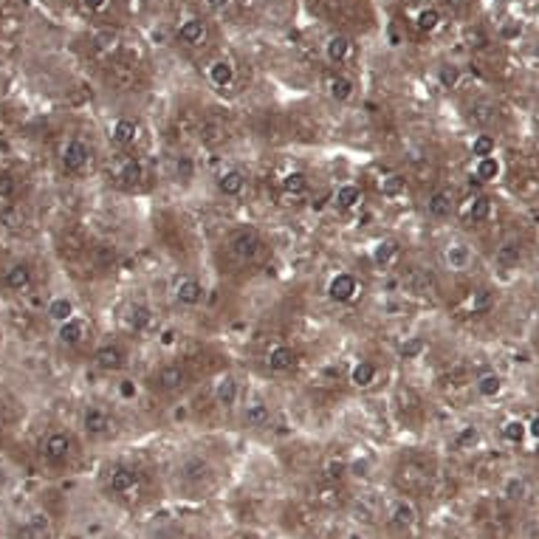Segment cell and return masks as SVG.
<instances>
[{"label": "cell", "mask_w": 539, "mask_h": 539, "mask_svg": "<svg viewBox=\"0 0 539 539\" xmlns=\"http://www.w3.org/2000/svg\"><path fill=\"white\" fill-rule=\"evenodd\" d=\"M142 491V477L130 466H113L108 469V494L119 497V500H136Z\"/></svg>", "instance_id": "6da1fadb"}, {"label": "cell", "mask_w": 539, "mask_h": 539, "mask_svg": "<svg viewBox=\"0 0 539 539\" xmlns=\"http://www.w3.org/2000/svg\"><path fill=\"white\" fill-rule=\"evenodd\" d=\"M387 525L393 531H398V533L412 531V528L418 525V508H416V503L407 500V497H398V500L390 506V511H387Z\"/></svg>", "instance_id": "7a4b0ae2"}, {"label": "cell", "mask_w": 539, "mask_h": 539, "mask_svg": "<svg viewBox=\"0 0 539 539\" xmlns=\"http://www.w3.org/2000/svg\"><path fill=\"white\" fill-rule=\"evenodd\" d=\"M71 435L68 432H51L46 440H43V458L49 466H65L71 461Z\"/></svg>", "instance_id": "3957f363"}, {"label": "cell", "mask_w": 539, "mask_h": 539, "mask_svg": "<svg viewBox=\"0 0 539 539\" xmlns=\"http://www.w3.org/2000/svg\"><path fill=\"white\" fill-rule=\"evenodd\" d=\"M229 246H232V255H234L237 260H252V257L260 252L263 240H260V234H257L255 229H240V232L232 234Z\"/></svg>", "instance_id": "277c9868"}, {"label": "cell", "mask_w": 539, "mask_h": 539, "mask_svg": "<svg viewBox=\"0 0 539 539\" xmlns=\"http://www.w3.org/2000/svg\"><path fill=\"white\" fill-rule=\"evenodd\" d=\"M88 161H91V150H88L85 142L71 139L62 147V167H65V173H82L88 167Z\"/></svg>", "instance_id": "5b68a950"}, {"label": "cell", "mask_w": 539, "mask_h": 539, "mask_svg": "<svg viewBox=\"0 0 539 539\" xmlns=\"http://www.w3.org/2000/svg\"><path fill=\"white\" fill-rule=\"evenodd\" d=\"M395 483H398L401 491H421V488H427V483H429V469L421 466V463H404V466L398 469Z\"/></svg>", "instance_id": "8992f818"}, {"label": "cell", "mask_w": 539, "mask_h": 539, "mask_svg": "<svg viewBox=\"0 0 539 539\" xmlns=\"http://www.w3.org/2000/svg\"><path fill=\"white\" fill-rule=\"evenodd\" d=\"M49 536H51V522H49L46 514H40V511L28 514L15 531V539H49Z\"/></svg>", "instance_id": "52a82bcc"}, {"label": "cell", "mask_w": 539, "mask_h": 539, "mask_svg": "<svg viewBox=\"0 0 539 539\" xmlns=\"http://www.w3.org/2000/svg\"><path fill=\"white\" fill-rule=\"evenodd\" d=\"M178 40L184 46H192V49H198V46H203L206 40H209V26H206V20H200V17H187L181 26H178Z\"/></svg>", "instance_id": "ba28073f"}, {"label": "cell", "mask_w": 539, "mask_h": 539, "mask_svg": "<svg viewBox=\"0 0 539 539\" xmlns=\"http://www.w3.org/2000/svg\"><path fill=\"white\" fill-rule=\"evenodd\" d=\"M356 294H359V282H356V277L348 274V271L336 274L334 280L327 282V297L334 300V302H350Z\"/></svg>", "instance_id": "9c48e42d"}, {"label": "cell", "mask_w": 539, "mask_h": 539, "mask_svg": "<svg viewBox=\"0 0 539 539\" xmlns=\"http://www.w3.org/2000/svg\"><path fill=\"white\" fill-rule=\"evenodd\" d=\"M178 474H181L184 483L200 486V483H206V480L212 477V466H209V461H203V458H187V461L181 463Z\"/></svg>", "instance_id": "30bf717a"}, {"label": "cell", "mask_w": 539, "mask_h": 539, "mask_svg": "<svg viewBox=\"0 0 539 539\" xmlns=\"http://www.w3.org/2000/svg\"><path fill=\"white\" fill-rule=\"evenodd\" d=\"M82 429H85L88 435H105L110 429V416L99 407H88L85 412H82Z\"/></svg>", "instance_id": "8fae6325"}, {"label": "cell", "mask_w": 539, "mask_h": 539, "mask_svg": "<svg viewBox=\"0 0 539 539\" xmlns=\"http://www.w3.org/2000/svg\"><path fill=\"white\" fill-rule=\"evenodd\" d=\"M268 370L271 373H288L294 364H297V353L288 348V345H274L271 350H268Z\"/></svg>", "instance_id": "7c38bea8"}, {"label": "cell", "mask_w": 539, "mask_h": 539, "mask_svg": "<svg viewBox=\"0 0 539 539\" xmlns=\"http://www.w3.org/2000/svg\"><path fill=\"white\" fill-rule=\"evenodd\" d=\"M325 57L330 65H342L348 57H350V40L345 34H334V37H327V43H325Z\"/></svg>", "instance_id": "4fadbf2b"}, {"label": "cell", "mask_w": 539, "mask_h": 539, "mask_svg": "<svg viewBox=\"0 0 539 539\" xmlns=\"http://www.w3.org/2000/svg\"><path fill=\"white\" fill-rule=\"evenodd\" d=\"M443 260H446V266H449L452 271H466V268L472 266V248L463 246V243H452V246L446 248Z\"/></svg>", "instance_id": "5bb4252c"}, {"label": "cell", "mask_w": 539, "mask_h": 539, "mask_svg": "<svg viewBox=\"0 0 539 539\" xmlns=\"http://www.w3.org/2000/svg\"><path fill=\"white\" fill-rule=\"evenodd\" d=\"M113 144H119V147H130L136 139H139V124L133 121V119H119L116 124H113Z\"/></svg>", "instance_id": "9a60e30c"}, {"label": "cell", "mask_w": 539, "mask_h": 539, "mask_svg": "<svg viewBox=\"0 0 539 539\" xmlns=\"http://www.w3.org/2000/svg\"><path fill=\"white\" fill-rule=\"evenodd\" d=\"M176 300L181 302V305H200V300H203V285L198 282V280H181L178 282V288H176Z\"/></svg>", "instance_id": "2e32d148"}, {"label": "cell", "mask_w": 539, "mask_h": 539, "mask_svg": "<svg viewBox=\"0 0 539 539\" xmlns=\"http://www.w3.org/2000/svg\"><path fill=\"white\" fill-rule=\"evenodd\" d=\"M94 361H96V367L99 370H119L121 364H124V353H121V348H116V345H102L99 350H96V356H94Z\"/></svg>", "instance_id": "e0dca14e"}, {"label": "cell", "mask_w": 539, "mask_h": 539, "mask_svg": "<svg viewBox=\"0 0 539 539\" xmlns=\"http://www.w3.org/2000/svg\"><path fill=\"white\" fill-rule=\"evenodd\" d=\"M184 382H187V370L181 364H167L158 373V387L161 390H178V387H184Z\"/></svg>", "instance_id": "ac0fdd59"}, {"label": "cell", "mask_w": 539, "mask_h": 539, "mask_svg": "<svg viewBox=\"0 0 539 539\" xmlns=\"http://www.w3.org/2000/svg\"><path fill=\"white\" fill-rule=\"evenodd\" d=\"M57 336H60V342H62L65 348L79 345V342H82V336H85V322H82V319H68V322H62Z\"/></svg>", "instance_id": "d6986e66"}, {"label": "cell", "mask_w": 539, "mask_h": 539, "mask_svg": "<svg viewBox=\"0 0 539 539\" xmlns=\"http://www.w3.org/2000/svg\"><path fill=\"white\" fill-rule=\"evenodd\" d=\"M314 500H316L319 506H325V508H342V506H345V494L339 491L336 483H325V486L314 494Z\"/></svg>", "instance_id": "ffe728a7"}, {"label": "cell", "mask_w": 539, "mask_h": 539, "mask_svg": "<svg viewBox=\"0 0 539 539\" xmlns=\"http://www.w3.org/2000/svg\"><path fill=\"white\" fill-rule=\"evenodd\" d=\"M353 79L350 76H345V74H334L327 79V94L334 96L336 102H345V99H350L353 96Z\"/></svg>", "instance_id": "44dd1931"}, {"label": "cell", "mask_w": 539, "mask_h": 539, "mask_svg": "<svg viewBox=\"0 0 539 539\" xmlns=\"http://www.w3.org/2000/svg\"><path fill=\"white\" fill-rule=\"evenodd\" d=\"M116 178H119L121 184H128V187L142 184V178H144V164H142L139 158H128V161H124L121 167H119Z\"/></svg>", "instance_id": "7402d4cb"}, {"label": "cell", "mask_w": 539, "mask_h": 539, "mask_svg": "<svg viewBox=\"0 0 539 539\" xmlns=\"http://www.w3.org/2000/svg\"><path fill=\"white\" fill-rule=\"evenodd\" d=\"M218 189H221L223 195H229V198L240 195V192L246 189V173H240V170H226V173L218 178Z\"/></svg>", "instance_id": "603a6c76"}, {"label": "cell", "mask_w": 539, "mask_h": 539, "mask_svg": "<svg viewBox=\"0 0 539 539\" xmlns=\"http://www.w3.org/2000/svg\"><path fill=\"white\" fill-rule=\"evenodd\" d=\"M198 133H200V142H203V144H209V147H218V144H223V142H226V128H223L221 121H215V119L203 121L200 128H198Z\"/></svg>", "instance_id": "cb8c5ba5"}, {"label": "cell", "mask_w": 539, "mask_h": 539, "mask_svg": "<svg viewBox=\"0 0 539 539\" xmlns=\"http://www.w3.org/2000/svg\"><path fill=\"white\" fill-rule=\"evenodd\" d=\"M268 418H271V409L266 401H252L243 412V421L248 427H263V424H268Z\"/></svg>", "instance_id": "d4e9b609"}, {"label": "cell", "mask_w": 539, "mask_h": 539, "mask_svg": "<svg viewBox=\"0 0 539 539\" xmlns=\"http://www.w3.org/2000/svg\"><path fill=\"white\" fill-rule=\"evenodd\" d=\"M209 79L215 82L218 88H229L232 85V79H234V65L229 60H215L209 65Z\"/></svg>", "instance_id": "484cf974"}, {"label": "cell", "mask_w": 539, "mask_h": 539, "mask_svg": "<svg viewBox=\"0 0 539 539\" xmlns=\"http://www.w3.org/2000/svg\"><path fill=\"white\" fill-rule=\"evenodd\" d=\"M364 200V192L356 187V184H345L336 189V206L339 209H356V206H361Z\"/></svg>", "instance_id": "4316f807"}, {"label": "cell", "mask_w": 539, "mask_h": 539, "mask_svg": "<svg viewBox=\"0 0 539 539\" xmlns=\"http://www.w3.org/2000/svg\"><path fill=\"white\" fill-rule=\"evenodd\" d=\"M427 209H429V215H432V218H438V221L449 218V215H452V195H449L446 189L435 192V195L427 200Z\"/></svg>", "instance_id": "83f0119b"}, {"label": "cell", "mask_w": 539, "mask_h": 539, "mask_svg": "<svg viewBox=\"0 0 539 539\" xmlns=\"http://www.w3.org/2000/svg\"><path fill=\"white\" fill-rule=\"evenodd\" d=\"M6 285L12 288V291H26V288L31 285V268L23 266V263L12 266V268L6 271Z\"/></svg>", "instance_id": "f1b7e54d"}, {"label": "cell", "mask_w": 539, "mask_h": 539, "mask_svg": "<svg viewBox=\"0 0 539 539\" xmlns=\"http://www.w3.org/2000/svg\"><path fill=\"white\" fill-rule=\"evenodd\" d=\"M376 376H379L376 364H373V361H359V364L353 367V373H350V382H353L356 387H370L373 382H376Z\"/></svg>", "instance_id": "f546056e"}, {"label": "cell", "mask_w": 539, "mask_h": 539, "mask_svg": "<svg viewBox=\"0 0 539 539\" xmlns=\"http://www.w3.org/2000/svg\"><path fill=\"white\" fill-rule=\"evenodd\" d=\"M215 398H218V404H223V407H234V404H237V382H234V376H223V379L218 382Z\"/></svg>", "instance_id": "4dcf8cb0"}, {"label": "cell", "mask_w": 539, "mask_h": 539, "mask_svg": "<svg viewBox=\"0 0 539 539\" xmlns=\"http://www.w3.org/2000/svg\"><path fill=\"white\" fill-rule=\"evenodd\" d=\"M401 280H404V285L409 288V291H416V294H427V288H429V277L416 266H409Z\"/></svg>", "instance_id": "1f68e13d"}, {"label": "cell", "mask_w": 539, "mask_h": 539, "mask_svg": "<svg viewBox=\"0 0 539 539\" xmlns=\"http://www.w3.org/2000/svg\"><path fill=\"white\" fill-rule=\"evenodd\" d=\"M494 260L500 263L503 268H511V266H517V263H520V243H514V240H506L503 246H497V255H494Z\"/></svg>", "instance_id": "d6a6232c"}, {"label": "cell", "mask_w": 539, "mask_h": 539, "mask_svg": "<svg viewBox=\"0 0 539 539\" xmlns=\"http://www.w3.org/2000/svg\"><path fill=\"white\" fill-rule=\"evenodd\" d=\"M497 176H500V161H497L494 155L477 161V167H474V178L477 181H494Z\"/></svg>", "instance_id": "836d02e7"}, {"label": "cell", "mask_w": 539, "mask_h": 539, "mask_svg": "<svg viewBox=\"0 0 539 539\" xmlns=\"http://www.w3.org/2000/svg\"><path fill=\"white\" fill-rule=\"evenodd\" d=\"M282 189H285L288 195H305V192H308V176L300 173V170L288 173V176L282 178Z\"/></svg>", "instance_id": "e575fe53"}, {"label": "cell", "mask_w": 539, "mask_h": 539, "mask_svg": "<svg viewBox=\"0 0 539 539\" xmlns=\"http://www.w3.org/2000/svg\"><path fill=\"white\" fill-rule=\"evenodd\" d=\"M472 119H474L477 124H491V121L497 119V105L488 102V99H477V102L472 105Z\"/></svg>", "instance_id": "d590c367"}, {"label": "cell", "mask_w": 539, "mask_h": 539, "mask_svg": "<svg viewBox=\"0 0 539 539\" xmlns=\"http://www.w3.org/2000/svg\"><path fill=\"white\" fill-rule=\"evenodd\" d=\"M395 255H398V243L395 240H382L376 248H373V260H376V266H390Z\"/></svg>", "instance_id": "8d00e7d4"}, {"label": "cell", "mask_w": 539, "mask_h": 539, "mask_svg": "<svg viewBox=\"0 0 539 539\" xmlns=\"http://www.w3.org/2000/svg\"><path fill=\"white\" fill-rule=\"evenodd\" d=\"M416 26H418V31H427V34H432V31L440 26V12H438V9H432V6L421 9V12L416 15Z\"/></svg>", "instance_id": "74e56055"}, {"label": "cell", "mask_w": 539, "mask_h": 539, "mask_svg": "<svg viewBox=\"0 0 539 539\" xmlns=\"http://www.w3.org/2000/svg\"><path fill=\"white\" fill-rule=\"evenodd\" d=\"M49 316L54 319V322H68V319H74V305H71V300H65V297H57V300H51V305H49Z\"/></svg>", "instance_id": "f35d334b"}, {"label": "cell", "mask_w": 539, "mask_h": 539, "mask_svg": "<svg viewBox=\"0 0 539 539\" xmlns=\"http://www.w3.org/2000/svg\"><path fill=\"white\" fill-rule=\"evenodd\" d=\"M500 390H503V379L497 376V373H486V376H480V382H477V393H480L483 398H494Z\"/></svg>", "instance_id": "ab89813d"}, {"label": "cell", "mask_w": 539, "mask_h": 539, "mask_svg": "<svg viewBox=\"0 0 539 539\" xmlns=\"http://www.w3.org/2000/svg\"><path fill=\"white\" fill-rule=\"evenodd\" d=\"M491 305H494V294L488 291V288H477V291H472V300H469L472 314H486Z\"/></svg>", "instance_id": "60d3db41"}, {"label": "cell", "mask_w": 539, "mask_h": 539, "mask_svg": "<svg viewBox=\"0 0 539 539\" xmlns=\"http://www.w3.org/2000/svg\"><path fill=\"white\" fill-rule=\"evenodd\" d=\"M488 215H491V198H486V195L474 198L472 206H469V221L472 223H483Z\"/></svg>", "instance_id": "b9f144b4"}, {"label": "cell", "mask_w": 539, "mask_h": 539, "mask_svg": "<svg viewBox=\"0 0 539 539\" xmlns=\"http://www.w3.org/2000/svg\"><path fill=\"white\" fill-rule=\"evenodd\" d=\"M525 435H528V424H522L520 418H511V421L503 424V438H506L508 443H522Z\"/></svg>", "instance_id": "7bdbcfd3"}, {"label": "cell", "mask_w": 539, "mask_h": 539, "mask_svg": "<svg viewBox=\"0 0 539 539\" xmlns=\"http://www.w3.org/2000/svg\"><path fill=\"white\" fill-rule=\"evenodd\" d=\"M0 223H3L6 229H12V232H20L23 223H26V215L17 209V206H6V209L0 212Z\"/></svg>", "instance_id": "ee69618b"}, {"label": "cell", "mask_w": 539, "mask_h": 539, "mask_svg": "<svg viewBox=\"0 0 539 539\" xmlns=\"http://www.w3.org/2000/svg\"><path fill=\"white\" fill-rule=\"evenodd\" d=\"M472 155H477V161L494 155V139H491L488 133H477V136L472 139Z\"/></svg>", "instance_id": "f6af8a7d"}, {"label": "cell", "mask_w": 539, "mask_h": 539, "mask_svg": "<svg viewBox=\"0 0 539 539\" xmlns=\"http://www.w3.org/2000/svg\"><path fill=\"white\" fill-rule=\"evenodd\" d=\"M424 348H427V342H424L421 336H409L407 342H401L398 356H401V359H418V356L424 353Z\"/></svg>", "instance_id": "bcb514c9"}, {"label": "cell", "mask_w": 539, "mask_h": 539, "mask_svg": "<svg viewBox=\"0 0 539 539\" xmlns=\"http://www.w3.org/2000/svg\"><path fill=\"white\" fill-rule=\"evenodd\" d=\"M345 472H348L345 458H330V461L325 463V480H327V483H339V480L345 477Z\"/></svg>", "instance_id": "7dc6e473"}, {"label": "cell", "mask_w": 539, "mask_h": 539, "mask_svg": "<svg viewBox=\"0 0 539 539\" xmlns=\"http://www.w3.org/2000/svg\"><path fill=\"white\" fill-rule=\"evenodd\" d=\"M150 319H153V314H150V308H147V305H133V308H130L128 322H130V327H133V330H144V327L150 325Z\"/></svg>", "instance_id": "c3c4849f"}, {"label": "cell", "mask_w": 539, "mask_h": 539, "mask_svg": "<svg viewBox=\"0 0 539 539\" xmlns=\"http://www.w3.org/2000/svg\"><path fill=\"white\" fill-rule=\"evenodd\" d=\"M379 192H382L384 198L401 195V192H404V178H401V176H387V178H382V181H379Z\"/></svg>", "instance_id": "681fc988"}, {"label": "cell", "mask_w": 539, "mask_h": 539, "mask_svg": "<svg viewBox=\"0 0 539 539\" xmlns=\"http://www.w3.org/2000/svg\"><path fill=\"white\" fill-rule=\"evenodd\" d=\"M438 79H440L443 88H458V85H461V71H458V65H449V62L440 65Z\"/></svg>", "instance_id": "f907efd6"}, {"label": "cell", "mask_w": 539, "mask_h": 539, "mask_svg": "<svg viewBox=\"0 0 539 539\" xmlns=\"http://www.w3.org/2000/svg\"><path fill=\"white\" fill-rule=\"evenodd\" d=\"M525 494H528V486L522 477H508L506 480V497L508 500H525Z\"/></svg>", "instance_id": "816d5d0a"}, {"label": "cell", "mask_w": 539, "mask_h": 539, "mask_svg": "<svg viewBox=\"0 0 539 539\" xmlns=\"http://www.w3.org/2000/svg\"><path fill=\"white\" fill-rule=\"evenodd\" d=\"M477 438H480V432H477V427H463V429L458 432V438H454V443H458L461 449H466V446H472V443H477Z\"/></svg>", "instance_id": "f5cc1de1"}, {"label": "cell", "mask_w": 539, "mask_h": 539, "mask_svg": "<svg viewBox=\"0 0 539 539\" xmlns=\"http://www.w3.org/2000/svg\"><path fill=\"white\" fill-rule=\"evenodd\" d=\"M15 192H17V184H15V178H12L9 173H0V198L12 200V198H15Z\"/></svg>", "instance_id": "db71d44e"}, {"label": "cell", "mask_w": 539, "mask_h": 539, "mask_svg": "<svg viewBox=\"0 0 539 539\" xmlns=\"http://www.w3.org/2000/svg\"><path fill=\"white\" fill-rule=\"evenodd\" d=\"M116 40H119V37H116V31L105 28V31H99V34H96V46H99L102 51H108V49H113V46H116Z\"/></svg>", "instance_id": "11a10c76"}, {"label": "cell", "mask_w": 539, "mask_h": 539, "mask_svg": "<svg viewBox=\"0 0 539 539\" xmlns=\"http://www.w3.org/2000/svg\"><path fill=\"white\" fill-rule=\"evenodd\" d=\"M82 6H85L88 12H102L105 6H108V0H79Z\"/></svg>", "instance_id": "9f6ffc18"}, {"label": "cell", "mask_w": 539, "mask_h": 539, "mask_svg": "<svg viewBox=\"0 0 539 539\" xmlns=\"http://www.w3.org/2000/svg\"><path fill=\"white\" fill-rule=\"evenodd\" d=\"M119 393H121V398H133L136 395V384L133 382H121L119 384Z\"/></svg>", "instance_id": "6f0895ef"}, {"label": "cell", "mask_w": 539, "mask_h": 539, "mask_svg": "<svg viewBox=\"0 0 539 539\" xmlns=\"http://www.w3.org/2000/svg\"><path fill=\"white\" fill-rule=\"evenodd\" d=\"M203 3H206V9H212V12H223L232 0H203Z\"/></svg>", "instance_id": "680465c9"}, {"label": "cell", "mask_w": 539, "mask_h": 539, "mask_svg": "<svg viewBox=\"0 0 539 539\" xmlns=\"http://www.w3.org/2000/svg\"><path fill=\"white\" fill-rule=\"evenodd\" d=\"M528 435H531V438H536V440H539V416H533V418H531V421H528Z\"/></svg>", "instance_id": "91938a15"}, {"label": "cell", "mask_w": 539, "mask_h": 539, "mask_svg": "<svg viewBox=\"0 0 539 539\" xmlns=\"http://www.w3.org/2000/svg\"><path fill=\"white\" fill-rule=\"evenodd\" d=\"M173 336H176V330H164V336H161V342H164V345H173Z\"/></svg>", "instance_id": "94428289"}, {"label": "cell", "mask_w": 539, "mask_h": 539, "mask_svg": "<svg viewBox=\"0 0 539 539\" xmlns=\"http://www.w3.org/2000/svg\"><path fill=\"white\" fill-rule=\"evenodd\" d=\"M229 539H257L255 533H234V536H229Z\"/></svg>", "instance_id": "6125c7cd"}]
</instances>
